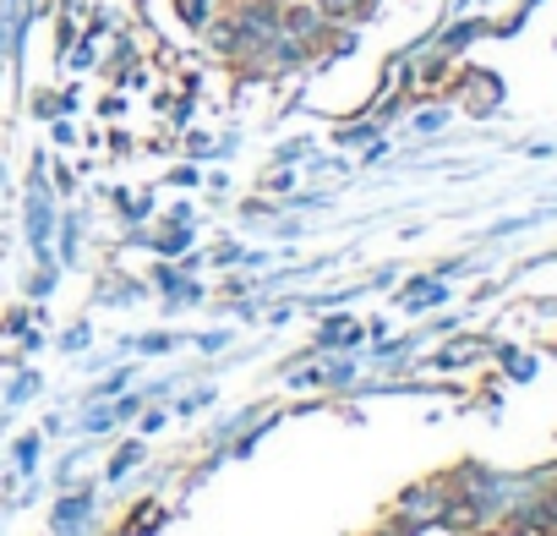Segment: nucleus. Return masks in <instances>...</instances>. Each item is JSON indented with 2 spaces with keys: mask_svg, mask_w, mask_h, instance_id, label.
Wrapping results in <instances>:
<instances>
[]
</instances>
